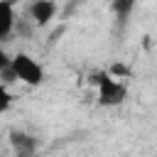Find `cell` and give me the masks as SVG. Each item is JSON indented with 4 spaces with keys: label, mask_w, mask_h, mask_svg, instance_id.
Instances as JSON below:
<instances>
[{
    "label": "cell",
    "mask_w": 157,
    "mask_h": 157,
    "mask_svg": "<svg viewBox=\"0 0 157 157\" xmlns=\"http://www.w3.org/2000/svg\"><path fill=\"white\" fill-rule=\"evenodd\" d=\"M93 86H96V91H98V103L105 105V108L120 105V103H125V98H128L125 83H123L118 76H113L110 71H96V74H93Z\"/></svg>",
    "instance_id": "cell-1"
},
{
    "label": "cell",
    "mask_w": 157,
    "mask_h": 157,
    "mask_svg": "<svg viewBox=\"0 0 157 157\" xmlns=\"http://www.w3.org/2000/svg\"><path fill=\"white\" fill-rule=\"evenodd\" d=\"M17 81H22V83H27V86H42L44 83V69H42V64L34 59V56H29V54H25V52H17L12 59H10V69H7Z\"/></svg>",
    "instance_id": "cell-2"
},
{
    "label": "cell",
    "mask_w": 157,
    "mask_h": 157,
    "mask_svg": "<svg viewBox=\"0 0 157 157\" xmlns=\"http://www.w3.org/2000/svg\"><path fill=\"white\" fill-rule=\"evenodd\" d=\"M56 15V2L54 0H34L29 5V20L37 27H47Z\"/></svg>",
    "instance_id": "cell-3"
},
{
    "label": "cell",
    "mask_w": 157,
    "mask_h": 157,
    "mask_svg": "<svg viewBox=\"0 0 157 157\" xmlns=\"http://www.w3.org/2000/svg\"><path fill=\"white\" fill-rule=\"evenodd\" d=\"M15 0H0V42H5L15 29Z\"/></svg>",
    "instance_id": "cell-4"
},
{
    "label": "cell",
    "mask_w": 157,
    "mask_h": 157,
    "mask_svg": "<svg viewBox=\"0 0 157 157\" xmlns=\"http://www.w3.org/2000/svg\"><path fill=\"white\" fill-rule=\"evenodd\" d=\"M12 145H15L17 157H34L37 142H34L29 135H25V132H12Z\"/></svg>",
    "instance_id": "cell-5"
},
{
    "label": "cell",
    "mask_w": 157,
    "mask_h": 157,
    "mask_svg": "<svg viewBox=\"0 0 157 157\" xmlns=\"http://www.w3.org/2000/svg\"><path fill=\"white\" fill-rule=\"evenodd\" d=\"M12 101H15V96L10 93V88L5 83H0V115H5L12 108Z\"/></svg>",
    "instance_id": "cell-6"
},
{
    "label": "cell",
    "mask_w": 157,
    "mask_h": 157,
    "mask_svg": "<svg viewBox=\"0 0 157 157\" xmlns=\"http://www.w3.org/2000/svg\"><path fill=\"white\" fill-rule=\"evenodd\" d=\"M132 5H135V0H115V12H118L120 17H125V15L132 10Z\"/></svg>",
    "instance_id": "cell-7"
},
{
    "label": "cell",
    "mask_w": 157,
    "mask_h": 157,
    "mask_svg": "<svg viewBox=\"0 0 157 157\" xmlns=\"http://www.w3.org/2000/svg\"><path fill=\"white\" fill-rule=\"evenodd\" d=\"M10 59H12V56L0 47V71H7V69H10Z\"/></svg>",
    "instance_id": "cell-8"
}]
</instances>
